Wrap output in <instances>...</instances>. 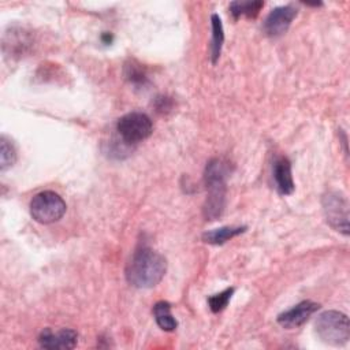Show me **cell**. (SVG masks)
<instances>
[{"instance_id": "cell-7", "label": "cell", "mask_w": 350, "mask_h": 350, "mask_svg": "<svg viewBox=\"0 0 350 350\" xmlns=\"http://www.w3.org/2000/svg\"><path fill=\"white\" fill-rule=\"evenodd\" d=\"M297 16V8L291 4L273 8L264 21L262 30L269 37H279L287 31L291 22Z\"/></svg>"}, {"instance_id": "cell-19", "label": "cell", "mask_w": 350, "mask_h": 350, "mask_svg": "<svg viewBox=\"0 0 350 350\" xmlns=\"http://www.w3.org/2000/svg\"><path fill=\"white\" fill-rule=\"evenodd\" d=\"M101 40H103V42H104L105 45H108V44L112 42L113 37H112V34H109V33H104V34L101 36Z\"/></svg>"}, {"instance_id": "cell-4", "label": "cell", "mask_w": 350, "mask_h": 350, "mask_svg": "<svg viewBox=\"0 0 350 350\" xmlns=\"http://www.w3.org/2000/svg\"><path fill=\"white\" fill-rule=\"evenodd\" d=\"M66 208L64 200L51 190L37 193L30 201V215L41 224H51L60 220L66 213Z\"/></svg>"}, {"instance_id": "cell-12", "label": "cell", "mask_w": 350, "mask_h": 350, "mask_svg": "<svg viewBox=\"0 0 350 350\" xmlns=\"http://www.w3.org/2000/svg\"><path fill=\"white\" fill-rule=\"evenodd\" d=\"M153 316L157 323V325L163 331H174L178 327V321L171 314V304L167 301H159L153 306Z\"/></svg>"}, {"instance_id": "cell-18", "label": "cell", "mask_w": 350, "mask_h": 350, "mask_svg": "<svg viewBox=\"0 0 350 350\" xmlns=\"http://www.w3.org/2000/svg\"><path fill=\"white\" fill-rule=\"evenodd\" d=\"M154 107H156L157 112H161V113L168 112L172 108V100L170 97H167V96H159L156 98Z\"/></svg>"}, {"instance_id": "cell-9", "label": "cell", "mask_w": 350, "mask_h": 350, "mask_svg": "<svg viewBox=\"0 0 350 350\" xmlns=\"http://www.w3.org/2000/svg\"><path fill=\"white\" fill-rule=\"evenodd\" d=\"M320 308V305L317 302H313V301H302L299 304H297L295 306H293L291 309L280 313L278 316V323L287 328V329H291V328H297V327H301L304 323H306L309 320V317L317 312Z\"/></svg>"}, {"instance_id": "cell-13", "label": "cell", "mask_w": 350, "mask_h": 350, "mask_svg": "<svg viewBox=\"0 0 350 350\" xmlns=\"http://www.w3.org/2000/svg\"><path fill=\"white\" fill-rule=\"evenodd\" d=\"M211 25H212V40H211V62L215 64L221 53V46L224 42V30L221 19L217 14H212L211 16Z\"/></svg>"}, {"instance_id": "cell-6", "label": "cell", "mask_w": 350, "mask_h": 350, "mask_svg": "<svg viewBox=\"0 0 350 350\" xmlns=\"http://www.w3.org/2000/svg\"><path fill=\"white\" fill-rule=\"evenodd\" d=\"M323 212L327 223L336 231L349 235V202L339 191H328L323 197Z\"/></svg>"}, {"instance_id": "cell-17", "label": "cell", "mask_w": 350, "mask_h": 350, "mask_svg": "<svg viewBox=\"0 0 350 350\" xmlns=\"http://www.w3.org/2000/svg\"><path fill=\"white\" fill-rule=\"evenodd\" d=\"M235 288L234 287H227L226 290L215 294V295H211L208 297V305H209V309L213 312V313H219L221 310L226 309V306L228 305L232 294H234Z\"/></svg>"}, {"instance_id": "cell-10", "label": "cell", "mask_w": 350, "mask_h": 350, "mask_svg": "<svg viewBox=\"0 0 350 350\" xmlns=\"http://www.w3.org/2000/svg\"><path fill=\"white\" fill-rule=\"evenodd\" d=\"M273 180L279 194L282 196L293 194L295 185L291 174V163L287 157L276 159L273 164Z\"/></svg>"}, {"instance_id": "cell-8", "label": "cell", "mask_w": 350, "mask_h": 350, "mask_svg": "<svg viewBox=\"0 0 350 350\" xmlns=\"http://www.w3.org/2000/svg\"><path fill=\"white\" fill-rule=\"evenodd\" d=\"M78 342V334L74 329L63 328L57 332H52L51 328L41 331L38 336V343L42 349L48 350H68L74 349Z\"/></svg>"}, {"instance_id": "cell-15", "label": "cell", "mask_w": 350, "mask_h": 350, "mask_svg": "<svg viewBox=\"0 0 350 350\" xmlns=\"http://www.w3.org/2000/svg\"><path fill=\"white\" fill-rule=\"evenodd\" d=\"M16 161V150L11 141L5 137L0 138V170L5 171Z\"/></svg>"}, {"instance_id": "cell-3", "label": "cell", "mask_w": 350, "mask_h": 350, "mask_svg": "<svg viewBox=\"0 0 350 350\" xmlns=\"http://www.w3.org/2000/svg\"><path fill=\"white\" fill-rule=\"evenodd\" d=\"M317 336L328 345L340 346L350 339L349 317L338 310H325L314 321Z\"/></svg>"}, {"instance_id": "cell-1", "label": "cell", "mask_w": 350, "mask_h": 350, "mask_svg": "<svg viewBox=\"0 0 350 350\" xmlns=\"http://www.w3.org/2000/svg\"><path fill=\"white\" fill-rule=\"evenodd\" d=\"M167 272V260L156 250L141 246L126 267L127 282L137 288H150L161 282Z\"/></svg>"}, {"instance_id": "cell-16", "label": "cell", "mask_w": 350, "mask_h": 350, "mask_svg": "<svg viewBox=\"0 0 350 350\" xmlns=\"http://www.w3.org/2000/svg\"><path fill=\"white\" fill-rule=\"evenodd\" d=\"M124 75L126 78L135 86H145L148 82V77L142 66L134 60L124 66Z\"/></svg>"}, {"instance_id": "cell-11", "label": "cell", "mask_w": 350, "mask_h": 350, "mask_svg": "<svg viewBox=\"0 0 350 350\" xmlns=\"http://www.w3.org/2000/svg\"><path fill=\"white\" fill-rule=\"evenodd\" d=\"M246 231L245 226H226V227H220L212 231H206L202 234V241L205 243H211V245H223L227 241H230L231 238L242 234Z\"/></svg>"}, {"instance_id": "cell-14", "label": "cell", "mask_w": 350, "mask_h": 350, "mask_svg": "<svg viewBox=\"0 0 350 350\" xmlns=\"http://www.w3.org/2000/svg\"><path fill=\"white\" fill-rule=\"evenodd\" d=\"M264 7V3L257 0V1H232L230 3V14L232 18L237 21L241 16L246 18H256L260 12V10Z\"/></svg>"}, {"instance_id": "cell-5", "label": "cell", "mask_w": 350, "mask_h": 350, "mask_svg": "<svg viewBox=\"0 0 350 350\" xmlns=\"http://www.w3.org/2000/svg\"><path fill=\"white\" fill-rule=\"evenodd\" d=\"M153 130L150 118L142 112H130L123 115L116 123V131L119 133L124 144L133 145L146 139Z\"/></svg>"}, {"instance_id": "cell-2", "label": "cell", "mask_w": 350, "mask_h": 350, "mask_svg": "<svg viewBox=\"0 0 350 350\" xmlns=\"http://www.w3.org/2000/svg\"><path fill=\"white\" fill-rule=\"evenodd\" d=\"M230 174V164L223 159H212L208 161L204 172L206 186V200L204 202V216L206 220L219 219L226 208V180Z\"/></svg>"}]
</instances>
